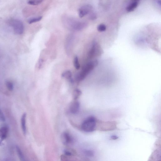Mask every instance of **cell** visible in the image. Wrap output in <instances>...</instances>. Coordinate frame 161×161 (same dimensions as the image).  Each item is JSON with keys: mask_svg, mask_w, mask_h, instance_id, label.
<instances>
[{"mask_svg": "<svg viewBox=\"0 0 161 161\" xmlns=\"http://www.w3.org/2000/svg\"><path fill=\"white\" fill-rule=\"evenodd\" d=\"M62 77L69 80L70 82H73V80L72 78V73L70 70H67L64 72L62 74Z\"/></svg>", "mask_w": 161, "mask_h": 161, "instance_id": "cell-11", "label": "cell"}, {"mask_svg": "<svg viewBox=\"0 0 161 161\" xmlns=\"http://www.w3.org/2000/svg\"><path fill=\"white\" fill-rule=\"evenodd\" d=\"M80 108V104L78 101H74L72 102L70 107V110L72 114H77L79 111Z\"/></svg>", "mask_w": 161, "mask_h": 161, "instance_id": "cell-7", "label": "cell"}, {"mask_svg": "<svg viewBox=\"0 0 161 161\" xmlns=\"http://www.w3.org/2000/svg\"><path fill=\"white\" fill-rule=\"evenodd\" d=\"M43 1V0H28V3L29 5L37 6L40 4Z\"/></svg>", "mask_w": 161, "mask_h": 161, "instance_id": "cell-13", "label": "cell"}, {"mask_svg": "<svg viewBox=\"0 0 161 161\" xmlns=\"http://www.w3.org/2000/svg\"><path fill=\"white\" fill-rule=\"evenodd\" d=\"M74 65L76 69L78 70L80 69V65L79 63L78 58L77 56L75 57L74 58Z\"/></svg>", "mask_w": 161, "mask_h": 161, "instance_id": "cell-17", "label": "cell"}, {"mask_svg": "<svg viewBox=\"0 0 161 161\" xmlns=\"http://www.w3.org/2000/svg\"><path fill=\"white\" fill-rule=\"evenodd\" d=\"M89 18L90 19L94 20H95L97 18V15L94 12H91L90 13Z\"/></svg>", "mask_w": 161, "mask_h": 161, "instance_id": "cell-19", "label": "cell"}, {"mask_svg": "<svg viewBox=\"0 0 161 161\" xmlns=\"http://www.w3.org/2000/svg\"><path fill=\"white\" fill-rule=\"evenodd\" d=\"M85 154L87 156L90 157L93 156L94 154L92 151H85Z\"/></svg>", "mask_w": 161, "mask_h": 161, "instance_id": "cell-21", "label": "cell"}, {"mask_svg": "<svg viewBox=\"0 0 161 161\" xmlns=\"http://www.w3.org/2000/svg\"><path fill=\"white\" fill-rule=\"evenodd\" d=\"M6 85L8 89L10 91H12L13 89V85L10 82L8 81L6 83Z\"/></svg>", "mask_w": 161, "mask_h": 161, "instance_id": "cell-20", "label": "cell"}, {"mask_svg": "<svg viewBox=\"0 0 161 161\" xmlns=\"http://www.w3.org/2000/svg\"><path fill=\"white\" fill-rule=\"evenodd\" d=\"M107 27L104 24H100L97 27V30L99 32H103L106 30Z\"/></svg>", "mask_w": 161, "mask_h": 161, "instance_id": "cell-16", "label": "cell"}, {"mask_svg": "<svg viewBox=\"0 0 161 161\" xmlns=\"http://www.w3.org/2000/svg\"><path fill=\"white\" fill-rule=\"evenodd\" d=\"M111 138L112 139H113V140H116V139H118L119 138H118V137H117L116 136L113 135V136H112L111 137Z\"/></svg>", "mask_w": 161, "mask_h": 161, "instance_id": "cell-24", "label": "cell"}, {"mask_svg": "<svg viewBox=\"0 0 161 161\" xmlns=\"http://www.w3.org/2000/svg\"><path fill=\"white\" fill-rule=\"evenodd\" d=\"M101 53V50L100 47L95 42H94L92 44L91 49L89 52V57L91 58L98 54Z\"/></svg>", "mask_w": 161, "mask_h": 161, "instance_id": "cell-6", "label": "cell"}, {"mask_svg": "<svg viewBox=\"0 0 161 161\" xmlns=\"http://www.w3.org/2000/svg\"><path fill=\"white\" fill-rule=\"evenodd\" d=\"M16 149L17 152L20 159L22 160H24V156L21 150L18 146H17Z\"/></svg>", "mask_w": 161, "mask_h": 161, "instance_id": "cell-18", "label": "cell"}, {"mask_svg": "<svg viewBox=\"0 0 161 161\" xmlns=\"http://www.w3.org/2000/svg\"><path fill=\"white\" fill-rule=\"evenodd\" d=\"M82 94L81 91L78 89L75 90L73 93V97L75 100L77 99Z\"/></svg>", "mask_w": 161, "mask_h": 161, "instance_id": "cell-15", "label": "cell"}, {"mask_svg": "<svg viewBox=\"0 0 161 161\" xmlns=\"http://www.w3.org/2000/svg\"><path fill=\"white\" fill-rule=\"evenodd\" d=\"M5 118L4 115L2 111L0 109V121H5Z\"/></svg>", "mask_w": 161, "mask_h": 161, "instance_id": "cell-22", "label": "cell"}, {"mask_svg": "<svg viewBox=\"0 0 161 161\" xmlns=\"http://www.w3.org/2000/svg\"><path fill=\"white\" fill-rule=\"evenodd\" d=\"M92 6L90 5L83 6L81 7L78 10V14L80 18H82L87 14H89L92 10Z\"/></svg>", "mask_w": 161, "mask_h": 161, "instance_id": "cell-5", "label": "cell"}, {"mask_svg": "<svg viewBox=\"0 0 161 161\" xmlns=\"http://www.w3.org/2000/svg\"><path fill=\"white\" fill-rule=\"evenodd\" d=\"M96 125V120L95 117L90 116L86 119L83 123L81 127L85 132H93L95 129Z\"/></svg>", "mask_w": 161, "mask_h": 161, "instance_id": "cell-2", "label": "cell"}, {"mask_svg": "<svg viewBox=\"0 0 161 161\" xmlns=\"http://www.w3.org/2000/svg\"><path fill=\"white\" fill-rule=\"evenodd\" d=\"M65 22L69 28L76 31L81 30L87 25L86 22H84L71 18H67Z\"/></svg>", "mask_w": 161, "mask_h": 161, "instance_id": "cell-1", "label": "cell"}, {"mask_svg": "<svg viewBox=\"0 0 161 161\" xmlns=\"http://www.w3.org/2000/svg\"><path fill=\"white\" fill-rule=\"evenodd\" d=\"M61 140L62 142L65 145H68L72 142V138L70 135L64 132L61 135Z\"/></svg>", "mask_w": 161, "mask_h": 161, "instance_id": "cell-8", "label": "cell"}, {"mask_svg": "<svg viewBox=\"0 0 161 161\" xmlns=\"http://www.w3.org/2000/svg\"><path fill=\"white\" fill-rule=\"evenodd\" d=\"M26 114L24 113L22 115L21 119L22 127L24 134H26Z\"/></svg>", "mask_w": 161, "mask_h": 161, "instance_id": "cell-12", "label": "cell"}, {"mask_svg": "<svg viewBox=\"0 0 161 161\" xmlns=\"http://www.w3.org/2000/svg\"><path fill=\"white\" fill-rule=\"evenodd\" d=\"M97 61H94L87 64L83 67L81 72L77 76V80L80 81L83 80L87 76L94 68L97 65Z\"/></svg>", "mask_w": 161, "mask_h": 161, "instance_id": "cell-3", "label": "cell"}, {"mask_svg": "<svg viewBox=\"0 0 161 161\" xmlns=\"http://www.w3.org/2000/svg\"><path fill=\"white\" fill-rule=\"evenodd\" d=\"M10 25L13 28L15 33L18 34H22L24 31V26L22 22L20 20L12 19L9 21Z\"/></svg>", "mask_w": 161, "mask_h": 161, "instance_id": "cell-4", "label": "cell"}, {"mask_svg": "<svg viewBox=\"0 0 161 161\" xmlns=\"http://www.w3.org/2000/svg\"><path fill=\"white\" fill-rule=\"evenodd\" d=\"M139 2L134 0L127 7L126 10L128 12L133 11L138 6Z\"/></svg>", "mask_w": 161, "mask_h": 161, "instance_id": "cell-9", "label": "cell"}, {"mask_svg": "<svg viewBox=\"0 0 161 161\" xmlns=\"http://www.w3.org/2000/svg\"><path fill=\"white\" fill-rule=\"evenodd\" d=\"M43 62V60L42 59H40L39 60L38 63V67L39 69H40L42 66Z\"/></svg>", "mask_w": 161, "mask_h": 161, "instance_id": "cell-23", "label": "cell"}, {"mask_svg": "<svg viewBox=\"0 0 161 161\" xmlns=\"http://www.w3.org/2000/svg\"><path fill=\"white\" fill-rule=\"evenodd\" d=\"M42 18V17H37L29 19L28 22L29 24H32L40 21Z\"/></svg>", "mask_w": 161, "mask_h": 161, "instance_id": "cell-14", "label": "cell"}, {"mask_svg": "<svg viewBox=\"0 0 161 161\" xmlns=\"http://www.w3.org/2000/svg\"><path fill=\"white\" fill-rule=\"evenodd\" d=\"M8 128L6 127H4L0 129V137L2 140L6 139L8 133Z\"/></svg>", "mask_w": 161, "mask_h": 161, "instance_id": "cell-10", "label": "cell"}]
</instances>
